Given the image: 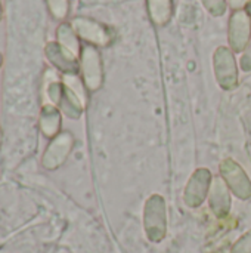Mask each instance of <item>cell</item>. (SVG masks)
<instances>
[{"label":"cell","instance_id":"9c48e42d","mask_svg":"<svg viewBox=\"0 0 251 253\" xmlns=\"http://www.w3.org/2000/svg\"><path fill=\"white\" fill-rule=\"evenodd\" d=\"M47 61L62 74H77L80 71L78 58L64 49L58 42H49L44 49Z\"/></svg>","mask_w":251,"mask_h":253},{"label":"cell","instance_id":"44dd1931","mask_svg":"<svg viewBox=\"0 0 251 253\" xmlns=\"http://www.w3.org/2000/svg\"><path fill=\"white\" fill-rule=\"evenodd\" d=\"M249 3H251V0H229V6L234 10H240V9H246L249 6Z\"/></svg>","mask_w":251,"mask_h":253},{"label":"cell","instance_id":"ac0fdd59","mask_svg":"<svg viewBox=\"0 0 251 253\" xmlns=\"http://www.w3.org/2000/svg\"><path fill=\"white\" fill-rule=\"evenodd\" d=\"M200 1L213 16H222L229 6L228 0H200Z\"/></svg>","mask_w":251,"mask_h":253},{"label":"cell","instance_id":"52a82bcc","mask_svg":"<svg viewBox=\"0 0 251 253\" xmlns=\"http://www.w3.org/2000/svg\"><path fill=\"white\" fill-rule=\"evenodd\" d=\"M220 173L223 181L226 182L228 188L240 199H250L251 182L244 172V169L234 162L232 159H226L220 163Z\"/></svg>","mask_w":251,"mask_h":253},{"label":"cell","instance_id":"ffe728a7","mask_svg":"<svg viewBox=\"0 0 251 253\" xmlns=\"http://www.w3.org/2000/svg\"><path fill=\"white\" fill-rule=\"evenodd\" d=\"M240 67L243 71H251V40L247 44V47L244 49L241 59H240Z\"/></svg>","mask_w":251,"mask_h":253},{"label":"cell","instance_id":"8992f818","mask_svg":"<svg viewBox=\"0 0 251 253\" xmlns=\"http://www.w3.org/2000/svg\"><path fill=\"white\" fill-rule=\"evenodd\" d=\"M145 228L152 242H160L166 234V203L158 194L151 196L145 205Z\"/></svg>","mask_w":251,"mask_h":253},{"label":"cell","instance_id":"4fadbf2b","mask_svg":"<svg viewBox=\"0 0 251 253\" xmlns=\"http://www.w3.org/2000/svg\"><path fill=\"white\" fill-rule=\"evenodd\" d=\"M149 19L157 27H164L173 16V0H146Z\"/></svg>","mask_w":251,"mask_h":253},{"label":"cell","instance_id":"5b68a950","mask_svg":"<svg viewBox=\"0 0 251 253\" xmlns=\"http://www.w3.org/2000/svg\"><path fill=\"white\" fill-rule=\"evenodd\" d=\"M251 40V18L246 9L234 10L228 25L229 47L235 53H243Z\"/></svg>","mask_w":251,"mask_h":253},{"label":"cell","instance_id":"cb8c5ba5","mask_svg":"<svg viewBox=\"0 0 251 253\" xmlns=\"http://www.w3.org/2000/svg\"><path fill=\"white\" fill-rule=\"evenodd\" d=\"M1 62H3V58H1V53H0V67H1Z\"/></svg>","mask_w":251,"mask_h":253},{"label":"cell","instance_id":"ba28073f","mask_svg":"<svg viewBox=\"0 0 251 253\" xmlns=\"http://www.w3.org/2000/svg\"><path fill=\"white\" fill-rule=\"evenodd\" d=\"M212 181H213V176H212V172L209 169H206V168L197 169L192 173V176L188 181L186 188H185L183 197H185L186 205L191 208L200 206L210 191Z\"/></svg>","mask_w":251,"mask_h":253},{"label":"cell","instance_id":"9a60e30c","mask_svg":"<svg viewBox=\"0 0 251 253\" xmlns=\"http://www.w3.org/2000/svg\"><path fill=\"white\" fill-rule=\"evenodd\" d=\"M58 108L68 119L77 120V119L81 117L83 111L86 110V105L64 84V92H62V98H61V102H59Z\"/></svg>","mask_w":251,"mask_h":253},{"label":"cell","instance_id":"7a4b0ae2","mask_svg":"<svg viewBox=\"0 0 251 253\" xmlns=\"http://www.w3.org/2000/svg\"><path fill=\"white\" fill-rule=\"evenodd\" d=\"M213 68L219 86L225 90H232L238 86L240 73L235 59V52L228 46H219L213 55Z\"/></svg>","mask_w":251,"mask_h":253},{"label":"cell","instance_id":"5bb4252c","mask_svg":"<svg viewBox=\"0 0 251 253\" xmlns=\"http://www.w3.org/2000/svg\"><path fill=\"white\" fill-rule=\"evenodd\" d=\"M56 42L64 49H67L68 52H71L74 56H77L80 59V53H81L83 46L80 43V37L74 31L71 24H68V22L59 24V27L56 28Z\"/></svg>","mask_w":251,"mask_h":253},{"label":"cell","instance_id":"8fae6325","mask_svg":"<svg viewBox=\"0 0 251 253\" xmlns=\"http://www.w3.org/2000/svg\"><path fill=\"white\" fill-rule=\"evenodd\" d=\"M209 199H210V206L217 216L228 215L231 208V196H229V188L223 181V178L220 176L213 178L209 191Z\"/></svg>","mask_w":251,"mask_h":253},{"label":"cell","instance_id":"6da1fadb","mask_svg":"<svg viewBox=\"0 0 251 253\" xmlns=\"http://www.w3.org/2000/svg\"><path fill=\"white\" fill-rule=\"evenodd\" d=\"M80 76L89 92H96L104 84V62L98 47L84 44L80 53Z\"/></svg>","mask_w":251,"mask_h":253},{"label":"cell","instance_id":"2e32d148","mask_svg":"<svg viewBox=\"0 0 251 253\" xmlns=\"http://www.w3.org/2000/svg\"><path fill=\"white\" fill-rule=\"evenodd\" d=\"M62 83L87 107V101H89V95H87V87L81 79V76L77 74H62Z\"/></svg>","mask_w":251,"mask_h":253},{"label":"cell","instance_id":"30bf717a","mask_svg":"<svg viewBox=\"0 0 251 253\" xmlns=\"http://www.w3.org/2000/svg\"><path fill=\"white\" fill-rule=\"evenodd\" d=\"M62 113L58 107L44 104L41 105L40 116H38V129L41 135L47 139H53L62 130Z\"/></svg>","mask_w":251,"mask_h":253},{"label":"cell","instance_id":"7c38bea8","mask_svg":"<svg viewBox=\"0 0 251 253\" xmlns=\"http://www.w3.org/2000/svg\"><path fill=\"white\" fill-rule=\"evenodd\" d=\"M64 92V83H62V76L59 77L55 70L47 68L43 74V84H41V98H43V105L50 104L58 107L62 98Z\"/></svg>","mask_w":251,"mask_h":253},{"label":"cell","instance_id":"d4e9b609","mask_svg":"<svg viewBox=\"0 0 251 253\" xmlns=\"http://www.w3.org/2000/svg\"><path fill=\"white\" fill-rule=\"evenodd\" d=\"M1 12H3V10H1V3H0V19H1Z\"/></svg>","mask_w":251,"mask_h":253},{"label":"cell","instance_id":"7402d4cb","mask_svg":"<svg viewBox=\"0 0 251 253\" xmlns=\"http://www.w3.org/2000/svg\"><path fill=\"white\" fill-rule=\"evenodd\" d=\"M246 10H247V13L250 15V18H251V3H249V6L246 7Z\"/></svg>","mask_w":251,"mask_h":253},{"label":"cell","instance_id":"d6986e66","mask_svg":"<svg viewBox=\"0 0 251 253\" xmlns=\"http://www.w3.org/2000/svg\"><path fill=\"white\" fill-rule=\"evenodd\" d=\"M232 253H251V231L234 246Z\"/></svg>","mask_w":251,"mask_h":253},{"label":"cell","instance_id":"3957f363","mask_svg":"<svg viewBox=\"0 0 251 253\" xmlns=\"http://www.w3.org/2000/svg\"><path fill=\"white\" fill-rule=\"evenodd\" d=\"M70 24L72 25L80 40L86 42L90 46L107 47L114 40L112 30L96 19H92L87 16H75Z\"/></svg>","mask_w":251,"mask_h":253},{"label":"cell","instance_id":"e0dca14e","mask_svg":"<svg viewBox=\"0 0 251 253\" xmlns=\"http://www.w3.org/2000/svg\"><path fill=\"white\" fill-rule=\"evenodd\" d=\"M47 9L55 19H65L70 13V1L68 0H46Z\"/></svg>","mask_w":251,"mask_h":253},{"label":"cell","instance_id":"277c9868","mask_svg":"<svg viewBox=\"0 0 251 253\" xmlns=\"http://www.w3.org/2000/svg\"><path fill=\"white\" fill-rule=\"evenodd\" d=\"M74 142L75 139L72 133L68 130H62L47 144L41 156V166L46 170H56L58 168H61L67 162L68 156L71 154L74 148Z\"/></svg>","mask_w":251,"mask_h":253},{"label":"cell","instance_id":"603a6c76","mask_svg":"<svg viewBox=\"0 0 251 253\" xmlns=\"http://www.w3.org/2000/svg\"><path fill=\"white\" fill-rule=\"evenodd\" d=\"M1 139H3V132H1V126H0V145H1Z\"/></svg>","mask_w":251,"mask_h":253}]
</instances>
